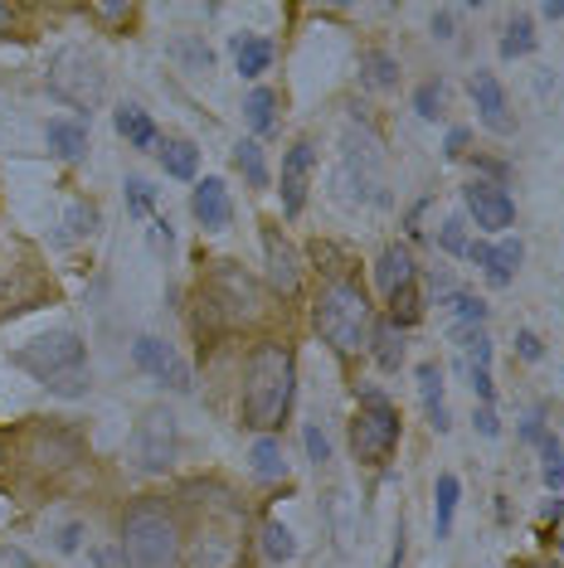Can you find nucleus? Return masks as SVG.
<instances>
[{"label": "nucleus", "instance_id": "1", "mask_svg": "<svg viewBox=\"0 0 564 568\" xmlns=\"http://www.w3.org/2000/svg\"><path fill=\"white\" fill-rule=\"evenodd\" d=\"M292 394H298V359L288 345L263 341L243 359V394H239V418L243 428L273 437L282 418L292 413Z\"/></svg>", "mask_w": 564, "mask_h": 568}, {"label": "nucleus", "instance_id": "2", "mask_svg": "<svg viewBox=\"0 0 564 568\" xmlns=\"http://www.w3.org/2000/svg\"><path fill=\"white\" fill-rule=\"evenodd\" d=\"M312 321L336 355H361L370 345V331H375V321H370V296L361 292V282H351V277L326 282L312 306Z\"/></svg>", "mask_w": 564, "mask_h": 568}, {"label": "nucleus", "instance_id": "3", "mask_svg": "<svg viewBox=\"0 0 564 568\" xmlns=\"http://www.w3.org/2000/svg\"><path fill=\"white\" fill-rule=\"evenodd\" d=\"M118 545L127 568H181V525L161 500H137L122 515Z\"/></svg>", "mask_w": 564, "mask_h": 568}, {"label": "nucleus", "instance_id": "4", "mask_svg": "<svg viewBox=\"0 0 564 568\" xmlns=\"http://www.w3.org/2000/svg\"><path fill=\"white\" fill-rule=\"evenodd\" d=\"M49 93H54L63 108L73 112H93L102 93H108V73H102V59L83 44H63L54 59H49V73H44Z\"/></svg>", "mask_w": 564, "mask_h": 568}, {"label": "nucleus", "instance_id": "5", "mask_svg": "<svg viewBox=\"0 0 564 568\" xmlns=\"http://www.w3.org/2000/svg\"><path fill=\"white\" fill-rule=\"evenodd\" d=\"M400 408L390 404L380 389H365L361 404H355V418H351V452L365 462V467H384L400 447Z\"/></svg>", "mask_w": 564, "mask_h": 568}, {"label": "nucleus", "instance_id": "6", "mask_svg": "<svg viewBox=\"0 0 564 568\" xmlns=\"http://www.w3.org/2000/svg\"><path fill=\"white\" fill-rule=\"evenodd\" d=\"M132 467L141 476H165L175 467V413L151 404L132 428Z\"/></svg>", "mask_w": 564, "mask_h": 568}, {"label": "nucleus", "instance_id": "7", "mask_svg": "<svg viewBox=\"0 0 564 568\" xmlns=\"http://www.w3.org/2000/svg\"><path fill=\"white\" fill-rule=\"evenodd\" d=\"M83 341L73 331H54V335H40V341H30L24 351L16 355V365L20 369H30L40 384H54L63 379V374H73V369H83Z\"/></svg>", "mask_w": 564, "mask_h": 568}, {"label": "nucleus", "instance_id": "8", "mask_svg": "<svg viewBox=\"0 0 564 568\" xmlns=\"http://www.w3.org/2000/svg\"><path fill=\"white\" fill-rule=\"evenodd\" d=\"M132 359H137V369L151 374V379L171 384L175 394H190V365L175 355V345L161 341V335H141V341L132 345Z\"/></svg>", "mask_w": 564, "mask_h": 568}, {"label": "nucleus", "instance_id": "9", "mask_svg": "<svg viewBox=\"0 0 564 568\" xmlns=\"http://www.w3.org/2000/svg\"><path fill=\"white\" fill-rule=\"evenodd\" d=\"M463 204L486 234H502V229L516 224V204H511V195L502 185H492V180H472V185L463 190Z\"/></svg>", "mask_w": 564, "mask_h": 568}, {"label": "nucleus", "instance_id": "10", "mask_svg": "<svg viewBox=\"0 0 564 568\" xmlns=\"http://www.w3.org/2000/svg\"><path fill=\"white\" fill-rule=\"evenodd\" d=\"M312 165H316V146L312 141H292V151L282 156V180H278V195H282V214L298 219L302 204H306V180H312Z\"/></svg>", "mask_w": 564, "mask_h": 568}, {"label": "nucleus", "instance_id": "11", "mask_svg": "<svg viewBox=\"0 0 564 568\" xmlns=\"http://www.w3.org/2000/svg\"><path fill=\"white\" fill-rule=\"evenodd\" d=\"M263 263H268V287L278 296H298L302 287V263H298V248L278 234L273 224L263 229Z\"/></svg>", "mask_w": 564, "mask_h": 568}, {"label": "nucleus", "instance_id": "12", "mask_svg": "<svg viewBox=\"0 0 564 568\" xmlns=\"http://www.w3.org/2000/svg\"><path fill=\"white\" fill-rule=\"evenodd\" d=\"M210 302H214V306H224L229 316H253V302H259V296H253V282L243 277L234 263H220V267H214Z\"/></svg>", "mask_w": 564, "mask_h": 568}, {"label": "nucleus", "instance_id": "13", "mask_svg": "<svg viewBox=\"0 0 564 568\" xmlns=\"http://www.w3.org/2000/svg\"><path fill=\"white\" fill-rule=\"evenodd\" d=\"M190 214H195L204 229H229L234 224V200H229L224 180H214V175L200 180L195 195H190Z\"/></svg>", "mask_w": 564, "mask_h": 568}, {"label": "nucleus", "instance_id": "14", "mask_svg": "<svg viewBox=\"0 0 564 568\" xmlns=\"http://www.w3.org/2000/svg\"><path fill=\"white\" fill-rule=\"evenodd\" d=\"M472 102L482 112V126H492L496 136L511 132V112H506V88L496 83V73H472Z\"/></svg>", "mask_w": 564, "mask_h": 568}, {"label": "nucleus", "instance_id": "15", "mask_svg": "<svg viewBox=\"0 0 564 568\" xmlns=\"http://www.w3.org/2000/svg\"><path fill=\"white\" fill-rule=\"evenodd\" d=\"M375 282H380V292H384V296H394V292L414 287V282H419L414 253H409L404 243H390V248L380 253V263H375Z\"/></svg>", "mask_w": 564, "mask_h": 568}, {"label": "nucleus", "instance_id": "16", "mask_svg": "<svg viewBox=\"0 0 564 568\" xmlns=\"http://www.w3.org/2000/svg\"><path fill=\"white\" fill-rule=\"evenodd\" d=\"M112 126H118V136H127V146H137V151H151L157 146V122L147 118V112L137 108V102H122L118 112H112Z\"/></svg>", "mask_w": 564, "mask_h": 568}, {"label": "nucleus", "instance_id": "17", "mask_svg": "<svg viewBox=\"0 0 564 568\" xmlns=\"http://www.w3.org/2000/svg\"><path fill=\"white\" fill-rule=\"evenodd\" d=\"M44 146L54 151L59 161H79L83 151H88V126L83 122H63V118L49 122L44 126Z\"/></svg>", "mask_w": 564, "mask_h": 568}, {"label": "nucleus", "instance_id": "18", "mask_svg": "<svg viewBox=\"0 0 564 568\" xmlns=\"http://www.w3.org/2000/svg\"><path fill=\"white\" fill-rule=\"evenodd\" d=\"M457 496H463V486H457L453 471H439V481H433V535L447 539L453 535V510H457Z\"/></svg>", "mask_w": 564, "mask_h": 568}, {"label": "nucleus", "instance_id": "19", "mask_svg": "<svg viewBox=\"0 0 564 568\" xmlns=\"http://www.w3.org/2000/svg\"><path fill=\"white\" fill-rule=\"evenodd\" d=\"M161 165H165V175L171 180H195L200 171V151H195V141H185V136H171V141H161Z\"/></svg>", "mask_w": 564, "mask_h": 568}, {"label": "nucleus", "instance_id": "20", "mask_svg": "<svg viewBox=\"0 0 564 568\" xmlns=\"http://www.w3.org/2000/svg\"><path fill=\"white\" fill-rule=\"evenodd\" d=\"M370 345H375V365L380 369H400L404 365V326H394L390 316L375 321V331H370Z\"/></svg>", "mask_w": 564, "mask_h": 568}, {"label": "nucleus", "instance_id": "21", "mask_svg": "<svg viewBox=\"0 0 564 568\" xmlns=\"http://www.w3.org/2000/svg\"><path fill=\"white\" fill-rule=\"evenodd\" d=\"M234 63L243 79H259V73H268V63H273V44L263 34H234Z\"/></svg>", "mask_w": 564, "mask_h": 568}, {"label": "nucleus", "instance_id": "22", "mask_svg": "<svg viewBox=\"0 0 564 568\" xmlns=\"http://www.w3.org/2000/svg\"><path fill=\"white\" fill-rule=\"evenodd\" d=\"M419 398H423V408H429V423L439 433H447L453 423H447V404H443V374L439 365H419Z\"/></svg>", "mask_w": 564, "mask_h": 568}, {"label": "nucleus", "instance_id": "23", "mask_svg": "<svg viewBox=\"0 0 564 568\" xmlns=\"http://www.w3.org/2000/svg\"><path fill=\"white\" fill-rule=\"evenodd\" d=\"M249 467H253V476H259V481H282V476H288V457H282V443H278V437H259V443H253Z\"/></svg>", "mask_w": 564, "mask_h": 568}, {"label": "nucleus", "instance_id": "24", "mask_svg": "<svg viewBox=\"0 0 564 568\" xmlns=\"http://www.w3.org/2000/svg\"><path fill=\"white\" fill-rule=\"evenodd\" d=\"M243 118H249V126L259 136H268L278 126V93L273 88H253L249 98H243Z\"/></svg>", "mask_w": 564, "mask_h": 568}, {"label": "nucleus", "instance_id": "25", "mask_svg": "<svg viewBox=\"0 0 564 568\" xmlns=\"http://www.w3.org/2000/svg\"><path fill=\"white\" fill-rule=\"evenodd\" d=\"M516 267H521V243L516 239L492 243V257H486V277H492V287H506V282L516 277Z\"/></svg>", "mask_w": 564, "mask_h": 568}, {"label": "nucleus", "instance_id": "26", "mask_svg": "<svg viewBox=\"0 0 564 568\" xmlns=\"http://www.w3.org/2000/svg\"><path fill=\"white\" fill-rule=\"evenodd\" d=\"M361 79L365 88H394L400 83V63H394V54H384V49H370L361 59Z\"/></svg>", "mask_w": 564, "mask_h": 568}, {"label": "nucleus", "instance_id": "27", "mask_svg": "<svg viewBox=\"0 0 564 568\" xmlns=\"http://www.w3.org/2000/svg\"><path fill=\"white\" fill-rule=\"evenodd\" d=\"M234 165L243 171V180H249L253 190H268V161H263L259 141H239V146H234Z\"/></svg>", "mask_w": 564, "mask_h": 568}, {"label": "nucleus", "instance_id": "28", "mask_svg": "<svg viewBox=\"0 0 564 568\" xmlns=\"http://www.w3.org/2000/svg\"><path fill=\"white\" fill-rule=\"evenodd\" d=\"M531 49H535V24H531V16H516L502 34V59H525Z\"/></svg>", "mask_w": 564, "mask_h": 568}, {"label": "nucleus", "instance_id": "29", "mask_svg": "<svg viewBox=\"0 0 564 568\" xmlns=\"http://www.w3.org/2000/svg\"><path fill=\"white\" fill-rule=\"evenodd\" d=\"M263 554H268L273 564L298 559V539H292V529L278 525V520H268V525H263Z\"/></svg>", "mask_w": 564, "mask_h": 568}, {"label": "nucleus", "instance_id": "30", "mask_svg": "<svg viewBox=\"0 0 564 568\" xmlns=\"http://www.w3.org/2000/svg\"><path fill=\"white\" fill-rule=\"evenodd\" d=\"M453 316H457V326H482L486 321V302L482 296H472V292H453Z\"/></svg>", "mask_w": 564, "mask_h": 568}, {"label": "nucleus", "instance_id": "31", "mask_svg": "<svg viewBox=\"0 0 564 568\" xmlns=\"http://www.w3.org/2000/svg\"><path fill=\"white\" fill-rule=\"evenodd\" d=\"M151 204H157V190H151V180H141V175L127 180V210H132L137 219H147Z\"/></svg>", "mask_w": 564, "mask_h": 568}, {"label": "nucleus", "instance_id": "32", "mask_svg": "<svg viewBox=\"0 0 564 568\" xmlns=\"http://www.w3.org/2000/svg\"><path fill=\"white\" fill-rule=\"evenodd\" d=\"M414 112H419V118H439V112H443V83H423L419 88V93H414Z\"/></svg>", "mask_w": 564, "mask_h": 568}, {"label": "nucleus", "instance_id": "33", "mask_svg": "<svg viewBox=\"0 0 564 568\" xmlns=\"http://www.w3.org/2000/svg\"><path fill=\"white\" fill-rule=\"evenodd\" d=\"M439 248L443 253H467V224H463V219H447V224L439 229Z\"/></svg>", "mask_w": 564, "mask_h": 568}, {"label": "nucleus", "instance_id": "34", "mask_svg": "<svg viewBox=\"0 0 564 568\" xmlns=\"http://www.w3.org/2000/svg\"><path fill=\"white\" fill-rule=\"evenodd\" d=\"M302 443H306V457H312V462H316V467H326V462H331V443H326V433H322V428H316V423H306Z\"/></svg>", "mask_w": 564, "mask_h": 568}, {"label": "nucleus", "instance_id": "35", "mask_svg": "<svg viewBox=\"0 0 564 568\" xmlns=\"http://www.w3.org/2000/svg\"><path fill=\"white\" fill-rule=\"evenodd\" d=\"M93 224H98V210H93V204H73V210H69V234H73V239L93 234Z\"/></svg>", "mask_w": 564, "mask_h": 568}, {"label": "nucleus", "instance_id": "36", "mask_svg": "<svg viewBox=\"0 0 564 568\" xmlns=\"http://www.w3.org/2000/svg\"><path fill=\"white\" fill-rule=\"evenodd\" d=\"M467 379H472V389H477L482 404L492 408V369H486V365H467Z\"/></svg>", "mask_w": 564, "mask_h": 568}, {"label": "nucleus", "instance_id": "37", "mask_svg": "<svg viewBox=\"0 0 564 568\" xmlns=\"http://www.w3.org/2000/svg\"><path fill=\"white\" fill-rule=\"evenodd\" d=\"M545 486L550 490H564V452H555V457H545Z\"/></svg>", "mask_w": 564, "mask_h": 568}, {"label": "nucleus", "instance_id": "38", "mask_svg": "<svg viewBox=\"0 0 564 568\" xmlns=\"http://www.w3.org/2000/svg\"><path fill=\"white\" fill-rule=\"evenodd\" d=\"M467 141H472L467 126H453V132H447V156L463 161V156H467Z\"/></svg>", "mask_w": 564, "mask_h": 568}, {"label": "nucleus", "instance_id": "39", "mask_svg": "<svg viewBox=\"0 0 564 568\" xmlns=\"http://www.w3.org/2000/svg\"><path fill=\"white\" fill-rule=\"evenodd\" d=\"M0 568H34V559L16 545H0Z\"/></svg>", "mask_w": 564, "mask_h": 568}, {"label": "nucleus", "instance_id": "40", "mask_svg": "<svg viewBox=\"0 0 564 568\" xmlns=\"http://www.w3.org/2000/svg\"><path fill=\"white\" fill-rule=\"evenodd\" d=\"M516 351H521V359H541V335H535V331H521V335H516Z\"/></svg>", "mask_w": 564, "mask_h": 568}, {"label": "nucleus", "instance_id": "41", "mask_svg": "<svg viewBox=\"0 0 564 568\" xmlns=\"http://www.w3.org/2000/svg\"><path fill=\"white\" fill-rule=\"evenodd\" d=\"M79 539H83V525H63V529H59V549H63V554L79 549Z\"/></svg>", "mask_w": 564, "mask_h": 568}, {"label": "nucleus", "instance_id": "42", "mask_svg": "<svg viewBox=\"0 0 564 568\" xmlns=\"http://www.w3.org/2000/svg\"><path fill=\"white\" fill-rule=\"evenodd\" d=\"M433 34H439V40H453V10H439V16H433Z\"/></svg>", "mask_w": 564, "mask_h": 568}, {"label": "nucleus", "instance_id": "43", "mask_svg": "<svg viewBox=\"0 0 564 568\" xmlns=\"http://www.w3.org/2000/svg\"><path fill=\"white\" fill-rule=\"evenodd\" d=\"M477 428H482V437H496V413L486 408V404L477 408Z\"/></svg>", "mask_w": 564, "mask_h": 568}, {"label": "nucleus", "instance_id": "44", "mask_svg": "<svg viewBox=\"0 0 564 568\" xmlns=\"http://www.w3.org/2000/svg\"><path fill=\"white\" fill-rule=\"evenodd\" d=\"M102 20H132V6H93Z\"/></svg>", "mask_w": 564, "mask_h": 568}, {"label": "nucleus", "instance_id": "45", "mask_svg": "<svg viewBox=\"0 0 564 568\" xmlns=\"http://www.w3.org/2000/svg\"><path fill=\"white\" fill-rule=\"evenodd\" d=\"M151 239H157V248H171V243H175V234H171V224H165V219H157V234H151Z\"/></svg>", "mask_w": 564, "mask_h": 568}, {"label": "nucleus", "instance_id": "46", "mask_svg": "<svg viewBox=\"0 0 564 568\" xmlns=\"http://www.w3.org/2000/svg\"><path fill=\"white\" fill-rule=\"evenodd\" d=\"M545 20H564V0H550V6H545Z\"/></svg>", "mask_w": 564, "mask_h": 568}, {"label": "nucleus", "instance_id": "47", "mask_svg": "<svg viewBox=\"0 0 564 568\" xmlns=\"http://www.w3.org/2000/svg\"><path fill=\"white\" fill-rule=\"evenodd\" d=\"M10 24H16V10H10V6H0V34H6Z\"/></svg>", "mask_w": 564, "mask_h": 568}, {"label": "nucleus", "instance_id": "48", "mask_svg": "<svg viewBox=\"0 0 564 568\" xmlns=\"http://www.w3.org/2000/svg\"><path fill=\"white\" fill-rule=\"evenodd\" d=\"M525 568H550V564H525Z\"/></svg>", "mask_w": 564, "mask_h": 568}, {"label": "nucleus", "instance_id": "49", "mask_svg": "<svg viewBox=\"0 0 564 568\" xmlns=\"http://www.w3.org/2000/svg\"><path fill=\"white\" fill-rule=\"evenodd\" d=\"M0 462H6V447H0Z\"/></svg>", "mask_w": 564, "mask_h": 568}]
</instances>
